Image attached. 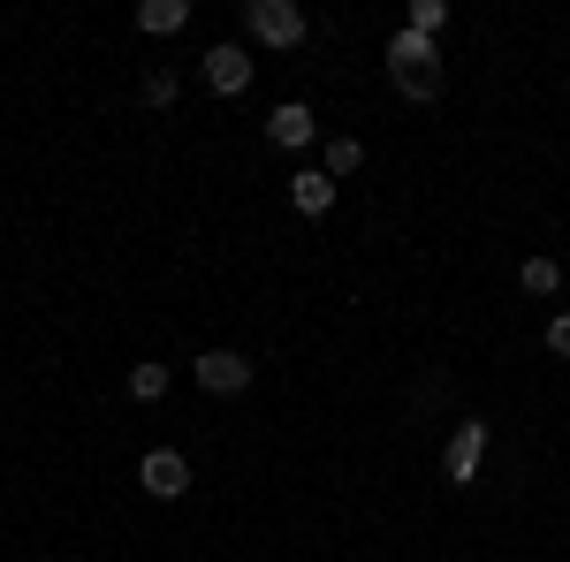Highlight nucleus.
Masks as SVG:
<instances>
[{
    "instance_id": "nucleus-1",
    "label": "nucleus",
    "mask_w": 570,
    "mask_h": 562,
    "mask_svg": "<svg viewBox=\"0 0 570 562\" xmlns=\"http://www.w3.org/2000/svg\"><path fill=\"white\" fill-rule=\"evenodd\" d=\"M244 31L259 46H297L305 39V8H297V0H252V8H244Z\"/></svg>"
},
{
    "instance_id": "nucleus-2",
    "label": "nucleus",
    "mask_w": 570,
    "mask_h": 562,
    "mask_svg": "<svg viewBox=\"0 0 570 562\" xmlns=\"http://www.w3.org/2000/svg\"><path fill=\"white\" fill-rule=\"evenodd\" d=\"M190 373H198V388H206V395H244V388H252V357H244V349H198Z\"/></svg>"
},
{
    "instance_id": "nucleus-3",
    "label": "nucleus",
    "mask_w": 570,
    "mask_h": 562,
    "mask_svg": "<svg viewBox=\"0 0 570 562\" xmlns=\"http://www.w3.org/2000/svg\"><path fill=\"white\" fill-rule=\"evenodd\" d=\"M137 486H145L153 502H183V494H190V456H176V448H153V456L137 464Z\"/></svg>"
},
{
    "instance_id": "nucleus-4",
    "label": "nucleus",
    "mask_w": 570,
    "mask_h": 562,
    "mask_svg": "<svg viewBox=\"0 0 570 562\" xmlns=\"http://www.w3.org/2000/svg\"><path fill=\"white\" fill-rule=\"evenodd\" d=\"M206 85H214L220 99H236V91L252 85V53H244V46H214V53H206Z\"/></svg>"
},
{
    "instance_id": "nucleus-5",
    "label": "nucleus",
    "mask_w": 570,
    "mask_h": 562,
    "mask_svg": "<svg viewBox=\"0 0 570 562\" xmlns=\"http://www.w3.org/2000/svg\"><path fill=\"white\" fill-rule=\"evenodd\" d=\"M183 23H190V0H145V8H137V31H145V39H176Z\"/></svg>"
},
{
    "instance_id": "nucleus-6",
    "label": "nucleus",
    "mask_w": 570,
    "mask_h": 562,
    "mask_svg": "<svg viewBox=\"0 0 570 562\" xmlns=\"http://www.w3.org/2000/svg\"><path fill=\"white\" fill-rule=\"evenodd\" d=\"M266 130H274V145H312V130H320V122H312V107H297V99H289V107H274V115H266Z\"/></svg>"
},
{
    "instance_id": "nucleus-7",
    "label": "nucleus",
    "mask_w": 570,
    "mask_h": 562,
    "mask_svg": "<svg viewBox=\"0 0 570 562\" xmlns=\"http://www.w3.org/2000/svg\"><path fill=\"white\" fill-rule=\"evenodd\" d=\"M403 69H441L434 39H419V31H403V39L389 46V77H403Z\"/></svg>"
},
{
    "instance_id": "nucleus-8",
    "label": "nucleus",
    "mask_w": 570,
    "mask_h": 562,
    "mask_svg": "<svg viewBox=\"0 0 570 562\" xmlns=\"http://www.w3.org/2000/svg\"><path fill=\"white\" fill-rule=\"evenodd\" d=\"M289 206H297V214H327V206H335L327 168H320V175H289Z\"/></svg>"
},
{
    "instance_id": "nucleus-9",
    "label": "nucleus",
    "mask_w": 570,
    "mask_h": 562,
    "mask_svg": "<svg viewBox=\"0 0 570 562\" xmlns=\"http://www.w3.org/2000/svg\"><path fill=\"white\" fill-rule=\"evenodd\" d=\"M480 448H487V426H464V433H456V448H449V479L472 472V464H480Z\"/></svg>"
},
{
    "instance_id": "nucleus-10",
    "label": "nucleus",
    "mask_w": 570,
    "mask_h": 562,
    "mask_svg": "<svg viewBox=\"0 0 570 562\" xmlns=\"http://www.w3.org/2000/svg\"><path fill=\"white\" fill-rule=\"evenodd\" d=\"M122 388H130L137 403H160V395H168V365H130V381H122Z\"/></svg>"
},
{
    "instance_id": "nucleus-11",
    "label": "nucleus",
    "mask_w": 570,
    "mask_h": 562,
    "mask_svg": "<svg viewBox=\"0 0 570 562\" xmlns=\"http://www.w3.org/2000/svg\"><path fill=\"white\" fill-rule=\"evenodd\" d=\"M395 91L426 107V99H441V69H403V77H395Z\"/></svg>"
},
{
    "instance_id": "nucleus-12",
    "label": "nucleus",
    "mask_w": 570,
    "mask_h": 562,
    "mask_svg": "<svg viewBox=\"0 0 570 562\" xmlns=\"http://www.w3.org/2000/svg\"><path fill=\"white\" fill-rule=\"evenodd\" d=\"M518 282H525L532 297H556V282H563V274H556V259H525V266H518Z\"/></svg>"
},
{
    "instance_id": "nucleus-13",
    "label": "nucleus",
    "mask_w": 570,
    "mask_h": 562,
    "mask_svg": "<svg viewBox=\"0 0 570 562\" xmlns=\"http://www.w3.org/2000/svg\"><path fill=\"white\" fill-rule=\"evenodd\" d=\"M145 107H176V69H145Z\"/></svg>"
},
{
    "instance_id": "nucleus-14",
    "label": "nucleus",
    "mask_w": 570,
    "mask_h": 562,
    "mask_svg": "<svg viewBox=\"0 0 570 562\" xmlns=\"http://www.w3.org/2000/svg\"><path fill=\"white\" fill-rule=\"evenodd\" d=\"M357 160H365V145H357V137H327V175H351Z\"/></svg>"
},
{
    "instance_id": "nucleus-15",
    "label": "nucleus",
    "mask_w": 570,
    "mask_h": 562,
    "mask_svg": "<svg viewBox=\"0 0 570 562\" xmlns=\"http://www.w3.org/2000/svg\"><path fill=\"white\" fill-rule=\"evenodd\" d=\"M441 23H449V8H441V0H411V31H419V39H434Z\"/></svg>"
},
{
    "instance_id": "nucleus-16",
    "label": "nucleus",
    "mask_w": 570,
    "mask_h": 562,
    "mask_svg": "<svg viewBox=\"0 0 570 562\" xmlns=\"http://www.w3.org/2000/svg\"><path fill=\"white\" fill-rule=\"evenodd\" d=\"M548 349H556V357H570V312H556V319H548Z\"/></svg>"
}]
</instances>
